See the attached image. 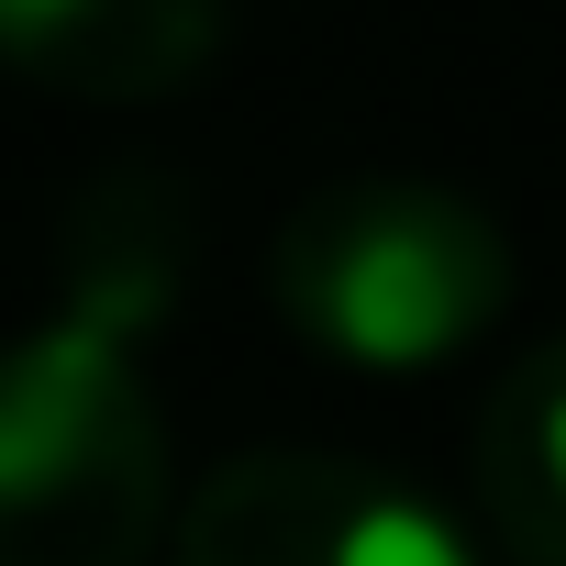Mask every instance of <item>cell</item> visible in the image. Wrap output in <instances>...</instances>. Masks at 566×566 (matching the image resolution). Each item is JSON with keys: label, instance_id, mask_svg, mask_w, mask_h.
Segmentation results:
<instances>
[{"label": "cell", "instance_id": "cell-5", "mask_svg": "<svg viewBox=\"0 0 566 566\" xmlns=\"http://www.w3.org/2000/svg\"><path fill=\"white\" fill-rule=\"evenodd\" d=\"M478 511L511 566H566V334H544L478 411Z\"/></svg>", "mask_w": 566, "mask_h": 566}, {"label": "cell", "instance_id": "cell-2", "mask_svg": "<svg viewBox=\"0 0 566 566\" xmlns=\"http://www.w3.org/2000/svg\"><path fill=\"white\" fill-rule=\"evenodd\" d=\"M511 233L422 178H334L266 233V301L334 367H444L511 312Z\"/></svg>", "mask_w": 566, "mask_h": 566}, {"label": "cell", "instance_id": "cell-1", "mask_svg": "<svg viewBox=\"0 0 566 566\" xmlns=\"http://www.w3.org/2000/svg\"><path fill=\"white\" fill-rule=\"evenodd\" d=\"M189 277V200L145 167L90 178L56 244V312L0 378V566H145L167 533V422L134 345Z\"/></svg>", "mask_w": 566, "mask_h": 566}, {"label": "cell", "instance_id": "cell-4", "mask_svg": "<svg viewBox=\"0 0 566 566\" xmlns=\"http://www.w3.org/2000/svg\"><path fill=\"white\" fill-rule=\"evenodd\" d=\"M233 0H0V34H12V67L34 90L67 101H167L222 56Z\"/></svg>", "mask_w": 566, "mask_h": 566}, {"label": "cell", "instance_id": "cell-3", "mask_svg": "<svg viewBox=\"0 0 566 566\" xmlns=\"http://www.w3.org/2000/svg\"><path fill=\"white\" fill-rule=\"evenodd\" d=\"M178 566H467V533L389 467L266 444L189 489Z\"/></svg>", "mask_w": 566, "mask_h": 566}]
</instances>
